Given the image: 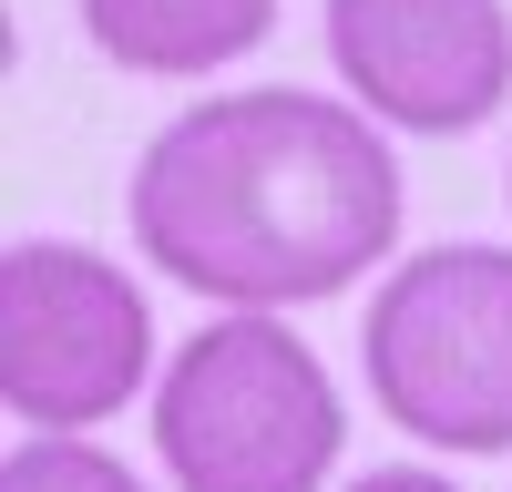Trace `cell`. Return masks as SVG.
I'll return each mask as SVG.
<instances>
[{
    "instance_id": "cell-1",
    "label": "cell",
    "mask_w": 512,
    "mask_h": 492,
    "mask_svg": "<svg viewBox=\"0 0 512 492\" xmlns=\"http://www.w3.org/2000/svg\"><path fill=\"white\" fill-rule=\"evenodd\" d=\"M134 246L236 318L338 298L400 246V154L328 93H205L134 164Z\"/></svg>"
},
{
    "instance_id": "cell-2",
    "label": "cell",
    "mask_w": 512,
    "mask_h": 492,
    "mask_svg": "<svg viewBox=\"0 0 512 492\" xmlns=\"http://www.w3.org/2000/svg\"><path fill=\"white\" fill-rule=\"evenodd\" d=\"M349 410L287 318H216L154 380V451L175 492H318L338 472Z\"/></svg>"
},
{
    "instance_id": "cell-3",
    "label": "cell",
    "mask_w": 512,
    "mask_h": 492,
    "mask_svg": "<svg viewBox=\"0 0 512 492\" xmlns=\"http://www.w3.org/2000/svg\"><path fill=\"white\" fill-rule=\"evenodd\" d=\"M379 421L431 451H512V246H420L359 318Z\"/></svg>"
},
{
    "instance_id": "cell-4",
    "label": "cell",
    "mask_w": 512,
    "mask_h": 492,
    "mask_svg": "<svg viewBox=\"0 0 512 492\" xmlns=\"http://www.w3.org/2000/svg\"><path fill=\"white\" fill-rule=\"evenodd\" d=\"M154 369L144 287L72 236L0 246V400L31 431L113 421Z\"/></svg>"
},
{
    "instance_id": "cell-5",
    "label": "cell",
    "mask_w": 512,
    "mask_h": 492,
    "mask_svg": "<svg viewBox=\"0 0 512 492\" xmlns=\"http://www.w3.org/2000/svg\"><path fill=\"white\" fill-rule=\"evenodd\" d=\"M328 62L400 134H472L512 93L502 0H328Z\"/></svg>"
},
{
    "instance_id": "cell-6",
    "label": "cell",
    "mask_w": 512,
    "mask_h": 492,
    "mask_svg": "<svg viewBox=\"0 0 512 492\" xmlns=\"http://www.w3.org/2000/svg\"><path fill=\"white\" fill-rule=\"evenodd\" d=\"M82 31L144 82H205L277 31V0H82Z\"/></svg>"
},
{
    "instance_id": "cell-7",
    "label": "cell",
    "mask_w": 512,
    "mask_h": 492,
    "mask_svg": "<svg viewBox=\"0 0 512 492\" xmlns=\"http://www.w3.org/2000/svg\"><path fill=\"white\" fill-rule=\"evenodd\" d=\"M0 492H144V482L123 472L113 451H93L82 431H31L11 462H0Z\"/></svg>"
},
{
    "instance_id": "cell-8",
    "label": "cell",
    "mask_w": 512,
    "mask_h": 492,
    "mask_svg": "<svg viewBox=\"0 0 512 492\" xmlns=\"http://www.w3.org/2000/svg\"><path fill=\"white\" fill-rule=\"evenodd\" d=\"M349 492H461L451 472H420V462H390V472H359Z\"/></svg>"
},
{
    "instance_id": "cell-9",
    "label": "cell",
    "mask_w": 512,
    "mask_h": 492,
    "mask_svg": "<svg viewBox=\"0 0 512 492\" xmlns=\"http://www.w3.org/2000/svg\"><path fill=\"white\" fill-rule=\"evenodd\" d=\"M502 175H512V164H502Z\"/></svg>"
}]
</instances>
